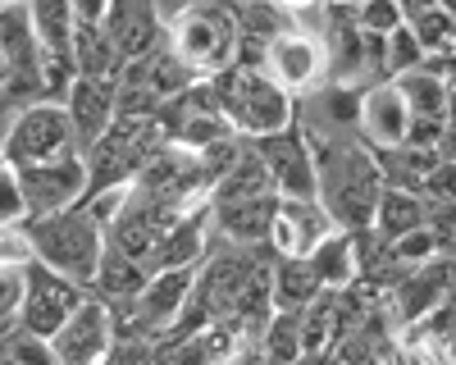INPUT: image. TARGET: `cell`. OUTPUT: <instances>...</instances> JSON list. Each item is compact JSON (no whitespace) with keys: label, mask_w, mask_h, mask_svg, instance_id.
<instances>
[{"label":"cell","mask_w":456,"mask_h":365,"mask_svg":"<svg viewBox=\"0 0 456 365\" xmlns=\"http://www.w3.org/2000/svg\"><path fill=\"white\" fill-rule=\"evenodd\" d=\"M406 28H411V36L420 42V51H425L429 60H443V55L456 51V19H452L447 10H429L425 19H415V23H406Z\"/></svg>","instance_id":"26"},{"label":"cell","mask_w":456,"mask_h":365,"mask_svg":"<svg viewBox=\"0 0 456 365\" xmlns=\"http://www.w3.org/2000/svg\"><path fill=\"white\" fill-rule=\"evenodd\" d=\"M28 5V19L37 28V42L42 51H64L73 46V28H78V14H73L69 0H23Z\"/></svg>","instance_id":"24"},{"label":"cell","mask_w":456,"mask_h":365,"mask_svg":"<svg viewBox=\"0 0 456 365\" xmlns=\"http://www.w3.org/2000/svg\"><path fill=\"white\" fill-rule=\"evenodd\" d=\"M174 55L192 69V78H219L242 55V32L228 0H201L169 23Z\"/></svg>","instance_id":"4"},{"label":"cell","mask_w":456,"mask_h":365,"mask_svg":"<svg viewBox=\"0 0 456 365\" xmlns=\"http://www.w3.org/2000/svg\"><path fill=\"white\" fill-rule=\"evenodd\" d=\"M19 306H23V265H0V343L19 334Z\"/></svg>","instance_id":"27"},{"label":"cell","mask_w":456,"mask_h":365,"mask_svg":"<svg viewBox=\"0 0 456 365\" xmlns=\"http://www.w3.org/2000/svg\"><path fill=\"white\" fill-rule=\"evenodd\" d=\"M406 110H411V119H452V92H447V78L425 60L420 69H411L402 73V78H393Z\"/></svg>","instance_id":"20"},{"label":"cell","mask_w":456,"mask_h":365,"mask_svg":"<svg viewBox=\"0 0 456 365\" xmlns=\"http://www.w3.org/2000/svg\"><path fill=\"white\" fill-rule=\"evenodd\" d=\"M73 156V128L60 101H37L28 110H19L5 142H0V160L10 169H28V165H46Z\"/></svg>","instance_id":"7"},{"label":"cell","mask_w":456,"mask_h":365,"mask_svg":"<svg viewBox=\"0 0 456 365\" xmlns=\"http://www.w3.org/2000/svg\"><path fill=\"white\" fill-rule=\"evenodd\" d=\"M69 55H73V69H78V78L114 83V78H119V69H124L119 51H114L110 32H105L101 23H78V28H73V46H69Z\"/></svg>","instance_id":"22"},{"label":"cell","mask_w":456,"mask_h":365,"mask_svg":"<svg viewBox=\"0 0 456 365\" xmlns=\"http://www.w3.org/2000/svg\"><path fill=\"white\" fill-rule=\"evenodd\" d=\"M429 55L420 51V42H415V36H411V28L402 23L393 36H388V83L393 78H402V73H411V69H420Z\"/></svg>","instance_id":"29"},{"label":"cell","mask_w":456,"mask_h":365,"mask_svg":"<svg viewBox=\"0 0 456 365\" xmlns=\"http://www.w3.org/2000/svg\"><path fill=\"white\" fill-rule=\"evenodd\" d=\"M0 5H23V0H0Z\"/></svg>","instance_id":"40"},{"label":"cell","mask_w":456,"mask_h":365,"mask_svg":"<svg viewBox=\"0 0 456 365\" xmlns=\"http://www.w3.org/2000/svg\"><path fill=\"white\" fill-rule=\"evenodd\" d=\"M0 92H5V60H0Z\"/></svg>","instance_id":"39"},{"label":"cell","mask_w":456,"mask_h":365,"mask_svg":"<svg viewBox=\"0 0 456 365\" xmlns=\"http://www.w3.org/2000/svg\"><path fill=\"white\" fill-rule=\"evenodd\" d=\"M420 197H425V201H456V160H443V156H438V165L429 169Z\"/></svg>","instance_id":"33"},{"label":"cell","mask_w":456,"mask_h":365,"mask_svg":"<svg viewBox=\"0 0 456 365\" xmlns=\"http://www.w3.org/2000/svg\"><path fill=\"white\" fill-rule=\"evenodd\" d=\"M101 28L110 32V42L124 64H133V60H142L169 42V23L156 10V0H110Z\"/></svg>","instance_id":"12"},{"label":"cell","mask_w":456,"mask_h":365,"mask_svg":"<svg viewBox=\"0 0 456 365\" xmlns=\"http://www.w3.org/2000/svg\"><path fill=\"white\" fill-rule=\"evenodd\" d=\"M256 160L270 174L274 192L283 201H320V174H315V151H311V137L306 128H283V133H270L251 142Z\"/></svg>","instance_id":"9"},{"label":"cell","mask_w":456,"mask_h":365,"mask_svg":"<svg viewBox=\"0 0 456 365\" xmlns=\"http://www.w3.org/2000/svg\"><path fill=\"white\" fill-rule=\"evenodd\" d=\"M452 288H456V261H452V256H434V261L406 270V279L384 297L388 311H393V324H402V328L420 324Z\"/></svg>","instance_id":"13"},{"label":"cell","mask_w":456,"mask_h":365,"mask_svg":"<svg viewBox=\"0 0 456 365\" xmlns=\"http://www.w3.org/2000/svg\"><path fill=\"white\" fill-rule=\"evenodd\" d=\"M192 5H201V0H156V10L165 14V23H174L178 14H187Z\"/></svg>","instance_id":"37"},{"label":"cell","mask_w":456,"mask_h":365,"mask_svg":"<svg viewBox=\"0 0 456 365\" xmlns=\"http://www.w3.org/2000/svg\"><path fill=\"white\" fill-rule=\"evenodd\" d=\"M356 133L370 151H397L411 137V110L397 92V83H365L361 87V119Z\"/></svg>","instance_id":"15"},{"label":"cell","mask_w":456,"mask_h":365,"mask_svg":"<svg viewBox=\"0 0 456 365\" xmlns=\"http://www.w3.org/2000/svg\"><path fill=\"white\" fill-rule=\"evenodd\" d=\"M256 365H265V361H256Z\"/></svg>","instance_id":"42"},{"label":"cell","mask_w":456,"mask_h":365,"mask_svg":"<svg viewBox=\"0 0 456 365\" xmlns=\"http://www.w3.org/2000/svg\"><path fill=\"white\" fill-rule=\"evenodd\" d=\"M397 10H402V23H415V19H425L429 10H438V0H397Z\"/></svg>","instance_id":"36"},{"label":"cell","mask_w":456,"mask_h":365,"mask_svg":"<svg viewBox=\"0 0 456 365\" xmlns=\"http://www.w3.org/2000/svg\"><path fill=\"white\" fill-rule=\"evenodd\" d=\"M356 28L361 32H374V36H393L402 28L397 0H365V5H356Z\"/></svg>","instance_id":"31"},{"label":"cell","mask_w":456,"mask_h":365,"mask_svg":"<svg viewBox=\"0 0 456 365\" xmlns=\"http://www.w3.org/2000/svg\"><path fill=\"white\" fill-rule=\"evenodd\" d=\"M270 5H274L279 14H288L292 23H301V19L320 14V10H324V0H270Z\"/></svg>","instance_id":"34"},{"label":"cell","mask_w":456,"mask_h":365,"mask_svg":"<svg viewBox=\"0 0 456 365\" xmlns=\"http://www.w3.org/2000/svg\"><path fill=\"white\" fill-rule=\"evenodd\" d=\"M210 83H215V96H219V115L228 119V128L242 142H260V137L283 133V128L297 124V101L260 64H233Z\"/></svg>","instance_id":"3"},{"label":"cell","mask_w":456,"mask_h":365,"mask_svg":"<svg viewBox=\"0 0 456 365\" xmlns=\"http://www.w3.org/2000/svg\"><path fill=\"white\" fill-rule=\"evenodd\" d=\"M415 328H420L415 338H425V343H438V347H443V343L456 334V288H452L447 297H443L420 324H415Z\"/></svg>","instance_id":"32"},{"label":"cell","mask_w":456,"mask_h":365,"mask_svg":"<svg viewBox=\"0 0 456 365\" xmlns=\"http://www.w3.org/2000/svg\"><path fill=\"white\" fill-rule=\"evenodd\" d=\"M69 5H73V14H78V23H101L110 0H69Z\"/></svg>","instance_id":"35"},{"label":"cell","mask_w":456,"mask_h":365,"mask_svg":"<svg viewBox=\"0 0 456 365\" xmlns=\"http://www.w3.org/2000/svg\"><path fill=\"white\" fill-rule=\"evenodd\" d=\"M260 69L270 73V78L292 96V101H306L315 96L324 83H329V60H324V42H320V32L311 28H288L279 32L270 46H265V60Z\"/></svg>","instance_id":"8"},{"label":"cell","mask_w":456,"mask_h":365,"mask_svg":"<svg viewBox=\"0 0 456 365\" xmlns=\"http://www.w3.org/2000/svg\"><path fill=\"white\" fill-rule=\"evenodd\" d=\"M87 302V288L73 283L55 270H46L42 261L23 265V306H19V334L51 343L60 328L78 315V306Z\"/></svg>","instance_id":"6"},{"label":"cell","mask_w":456,"mask_h":365,"mask_svg":"<svg viewBox=\"0 0 456 365\" xmlns=\"http://www.w3.org/2000/svg\"><path fill=\"white\" fill-rule=\"evenodd\" d=\"M238 5H247V0H238Z\"/></svg>","instance_id":"41"},{"label":"cell","mask_w":456,"mask_h":365,"mask_svg":"<svg viewBox=\"0 0 456 365\" xmlns=\"http://www.w3.org/2000/svg\"><path fill=\"white\" fill-rule=\"evenodd\" d=\"M19 174V188L28 197V215H60V210H73L87 201V160L73 151V156H60V160H46V165H28V169H14Z\"/></svg>","instance_id":"10"},{"label":"cell","mask_w":456,"mask_h":365,"mask_svg":"<svg viewBox=\"0 0 456 365\" xmlns=\"http://www.w3.org/2000/svg\"><path fill=\"white\" fill-rule=\"evenodd\" d=\"M23 238H28L32 261H42L46 270H55V274H64L73 283H83L92 292V279L101 270V256H105L110 238H105V224L87 206L28 219Z\"/></svg>","instance_id":"2"},{"label":"cell","mask_w":456,"mask_h":365,"mask_svg":"<svg viewBox=\"0 0 456 365\" xmlns=\"http://www.w3.org/2000/svg\"><path fill=\"white\" fill-rule=\"evenodd\" d=\"M329 233H338V224L320 201H279L265 247H270V256H283V261H306Z\"/></svg>","instance_id":"16"},{"label":"cell","mask_w":456,"mask_h":365,"mask_svg":"<svg viewBox=\"0 0 456 365\" xmlns=\"http://www.w3.org/2000/svg\"><path fill=\"white\" fill-rule=\"evenodd\" d=\"M425 229V197L420 192H406V188H384V197H379L374 206V219H370V233L393 247L397 238Z\"/></svg>","instance_id":"21"},{"label":"cell","mask_w":456,"mask_h":365,"mask_svg":"<svg viewBox=\"0 0 456 365\" xmlns=\"http://www.w3.org/2000/svg\"><path fill=\"white\" fill-rule=\"evenodd\" d=\"M165 133L156 119H114V128L83 156L87 160V197L133 188L142 169L165 151Z\"/></svg>","instance_id":"5"},{"label":"cell","mask_w":456,"mask_h":365,"mask_svg":"<svg viewBox=\"0 0 456 365\" xmlns=\"http://www.w3.org/2000/svg\"><path fill=\"white\" fill-rule=\"evenodd\" d=\"M279 192L265 197H238V201H210V224L219 242H238V247H265L270 242V224L279 215Z\"/></svg>","instance_id":"17"},{"label":"cell","mask_w":456,"mask_h":365,"mask_svg":"<svg viewBox=\"0 0 456 365\" xmlns=\"http://www.w3.org/2000/svg\"><path fill=\"white\" fill-rule=\"evenodd\" d=\"M146 283H151V274H146L142 261H133V256L119 251V247H105L101 270L92 279V297H101L105 306H124V302H137L142 297Z\"/></svg>","instance_id":"19"},{"label":"cell","mask_w":456,"mask_h":365,"mask_svg":"<svg viewBox=\"0 0 456 365\" xmlns=\"http://www.w3.org/2000/svg\"><path fill=\"white\" fill-rule=\"evenodd\" d=\"M55 365H105L114 352V315L101 297H87L60 334L46 343Z\"/></svg>","instance_id":"11"},{"label":"cell","mask_w":456,"mask_h":365,"mask_svg":"<svg viewBox=\"0 0 456 365\" xmlns=\"http://www.w3.org/2000/svg\"><path fill=\"white\" fill-rule=\"evenodd\" d=\"M270 292H274L279 311H297L301 315L320 297V283H315L306 261H283V256H274V261H270Z\"/></svg>","instance_id":"23"},{"label":"cell","mask_w":456,"mask_h":365,"mask_svg":"<svg viewBox=\"0 0 456 365\" xmlns=\"http://www.w3.org/2000/svg\"><path fill=\"white\" fill-rule=\"evenodd\" d=\"M306 265L320 283V292H347L361 283V270H365V247H361V233H329L311 256Z\"/></svg>","instance_id":"18"},{"label":"cell","mask_w":456,"mask_h":365,"mask_svg":"<svg viewBox=\"0 0 456 365\" xmlns=\"http://www.w3.org/2000/svg\"><path fill=\"white\" fill-rule=\"evenodd\" d=\"M434 256H438V242H434L429 229H415V233H406V238H397L388 247V261H397L402 270H415V265L434 261Z\"/></svg>","instance_id":"30"},{"label":"cell","mask_w":456,"mask_h":365,"mask_svg":"<svg viewBox=\"0 0 456 365\" xmlns=\"http://www.w3.org/2000/svg\"><path fill=\"white\" fill-rule=\"evenodd\" d=\"M301 356V315L297 311H274V320L260 334V361L265 365H297Z\"/></svg>","instance_id":"25"},{"label":"cell","mask_w":456,"mask_h":365,"mask_svg":"<svg viewBox=\"0 0 456 365\" xmlns=\"http://www.w3.org/2000/svg\"><path fill=\"white\" fill-rule=\"evenodd\" d=\"M443 352H447V361H452V365H456V334H452V338H447V343H443Z\"/></svg>","instance_id":"38"},{"label":"cell","mask_w":456,"mask_h":365,"mask_svg":"<svg viewBox=\"0 0 456 365\" xmlns=\"http://www.w3.org/2000/svg\"><path fill=\"white\" fill-rule=\"evenodd\" d=\"M306 128V124H301ZM311 137V151H315V174H320V206L329 210V219L342 233H365L374 206L384 197V174H379V160L365 142H347L338 133H315Z\"/></svg>","instance_id":"1"},{"label":"cell","mask_w":456,"mask_h":365,"mask_svg":"<svg viewBox=\"0 0 456 365\" xmlns=\"http://www.w3.org/2000/svg\"><path fill=\"white\" fill-rule=\"evenodd\" d=\"M64 115H69V128H73V151L87 156L114 128V119H119V87L101 83V78H78L64 96Z\"/></svg>","instance_id":"14"},{"label":"cell","mask_w":456,"mask_h":365,"mask_svg":"<svg viewBox=\"0 0 456 365\" xmlns=\"http://www.w3.org/2000/svg\"><path fill=\"white\" fill-rule=\"evenodd\" d=\"M28 197L19 188V174L10 165H0V229H23L28 224Z\"/></svg>","instance_id":"28"}]
</instances>
